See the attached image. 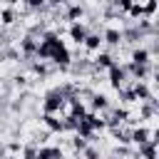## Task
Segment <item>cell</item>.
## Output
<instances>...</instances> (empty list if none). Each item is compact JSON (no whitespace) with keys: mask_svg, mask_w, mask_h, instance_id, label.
<instances>
[{"mask_svg":"<svg viewBox=\"0 0 159 159\" xmlns=\"http://www.w3.org/2000/svg\"><path fill=\"white\" fill-rule=\"evenodd\" d=\"M82 45H84L89 52H97V50H99V45H102V37H99V35H87Z\"/></svg>","mask_w":159,"mask_h":159,"instance_id":"14","label":"cell"},{"mask_svg":"<svg viewBox=\"0 0 159 159\" xmlns=\"http://www.w3.org/2000/svg\"><path fill=\"white\" fill-rule=\"evenodd\" d=\"M107 104H109V102H107L104 94H92V107H94V109H107Z\"/></svg>","mask_w":159,"mask_h":159,"instance_id":"17","label":"cell"},{"mask_svg":"<svg viewBox=\"0 0 159 159\" xmlns=\"http://www.w3.org/2000/svg\"><path fill=\"white\" fill-rule=\"evenodd\" d=\"M124 70H127V75H132L134 80H147V75H149V65H137V62H129Z\"/></svg>","mask_w":159,"mask_h":159,"instance_id":"5","label":"cell"},{"mask_svg":"<svg viewBox=\"0 0 159 159\" xmlns=\"http://www.w3.org/2000/svg\"><path fill=\"white\" fill-rule=\"evenodd\" d=\"M119 97L124 99V102H134L137 97H134V92L132 89H127V87H119Z\"/></svg>","mask_w":159,"mask_h":159,"instance_id":"20","label":"cell"},{"mask_svg":"<svg viewBox=\"0 0 159 159\" xmlns=\"http://www.w3.org/2000/svg\"><path fill=\"white\" fill-rule=\"evenodd\" d=\"M72 147H75V149H84V147H87V139H84V137H80V134H77V137H75V139H72Z\"/></svg>","mask_w":159,"mask_h":159,"instance_id":"24","label":"cell"},{"mask_svg":"<svg viewBox=\"0 0 159 159\" xmlns=\"http://www.w3.org/2000/svg\"><path fill=\"white\" fill-rule=\"evenodd\" d=\"M50 60H52L57 67H70V60H72V57H70V50L62 45V47H57V50L52 52V57H50Z\"/></svg>","mask_w":159,"mask_h":159,"instance_id":"4","label":"cell"},{"mask_svg":"<svg viewBox=\"0 0 159 159\" xmlns=\"http://www.w3.org/2000/svg\"><path fill=\"white\" fill-rule=\"evenodd\" d=\"M62 45H65V42H62L55 32H45V35H42V40L37 42V52H35V55H37L40 60H50V57H52V52H55L57 47H62Z\"/></svg>","mask_w":159,"mask_h":159,"instance_id":"1","label":"cell"},{"mask_svg":"<svg viewBox=\"0 0 159 159\" xmlns=\"http://www.w3.org/2000/svg\"><path fill=\"white\" fill-rule=\"evenodd\" d=\"M37 159H62V149L60 147H40Z\"/></svg>","mask_w":159,"mask_h":159,"instance_id":"10","label":"cell"},{"mask_svg":"<svg viewBox=\"0 0 159 159\" xmlns=\"http://www.w3.org/2000/svg\"><path fill=\"white\" fill-rule=\"evenodd\" d=\"M147 139H152V132L147 127H137L129 132V142H134V144H144Z\"/></svg>","mask_w":159,"mask_h":159,"instance_id":"8","label":"cell"},{"mask_svg":"<svg viewBox=\"0 0 159 159\" xmlns=\"http://www.w3.org/2000/svg\"><path fill=\"white\" fill-rule=\"evenodd\" d=\"M7 159H17V157H7Z\"/></svg>","mask_w":159,"mask_h":159,"instance_id":"29","label":"cell"},{"mask_svg":"<svg viewBox=\"0 0 159 159\" xmlns=\"http://www.w3.org/2000/svg\"><path fill=\"white\" fill-rule=\"evenodd\" d=\"M132 92H134V97H137L139 102H147V99H152V92H149V87L144 84V80H139V82H134V87H132Z\"/></svg>","mask_w":159,"mask_h":159,"instance_id":"9","label":"cell"},{"mask_svg":"<svg viewBox=\"0 0 159 159\" xmlns=\"http://www.w3.org/2000/svg\"><path fill=\"white\" fill-rule=\"evenodd\" d=\"M22 52H25V55H35V52H37V40L27 35V37L22 40Z\"/></svg>","mask_w":159,"mask_h":159,"instance_id":"16","label":"cell"},{"mask_svg":"<svg viewBox=\"0 0 159 159\" xmlns=\"http://www.w3.org/2000/svg\"><path fill=\"white\" fill-rule=\"evenodd\" d=\"M109 70V82H112V87L114 89H119V87H124V82H127V70L122 67V65H109L107 67Z\"/></svg>","mask_w":159,"mask_h":159,"instance_id":"3","label":"cell"},{"mask_svg":"<svg viewBox=\"0 0 159 159\" xmlns=\"http://www.w3.org/2000/svg\"><path fill=\"white\" fill-rule=\"evenodd\" d=\"M45 112L47 114H55V112H60L62 107H65V97H62V92L60 89H50L47 94H45Z\"/></svg>","mask_w":159,"mask_h":159,"instance_id":"2","label":"cell"},{"mask_svg":"<svg viewBox=\"0 0 159 159\" xmlns=\"http://www.w3.org/2000/svg\"><path fill=\"white\" fill-rule=\"evenodd\" d=\"M0 20H2L5 25H10V22L15 20V12H12V10H2V12H0Z\"/></svg>","mask_w":159,"mask_h":159,"instance_id":"21","label":"cell"},{"mask_svg":"<svg viewBox=\"0 0 159 159\" xmlns=\"http://www.w3.org/2000/svg\"><path fill=\"white\" fill-rule=\"evenodd\" d=\"M87 35H89V32H87V27H84V25H80V22H72V25H70V37H72L77 45H82Z\"/></svg>","mask_w":159,"mask_h":159,"instance_id":"7","label":"cell"},{"mask_svg":"<svg viewBox=\"0 0 159 159\" xmlns=\"http://www.w3.org/2000/svg\"><path fill=\"white\" fill-rule=\"evenodd\" d=\"M114 137H117L122 144H129V132H122V129H117V127H114Z\"/></svg>","mask_w":159,"mask_h":159,"instance_id":"22","label":"cell"},{"mask_svg":"<svg viewBox=\"0 0 159 159\" xmlns=\"http://www.w3.org/2000/svg\"><path fill=\"white\" fill-rule=\"evenodd\" d=\"M35 72H37V75H47V67H45V65H35Z\"/></svg>","mask_w":159,"mask_h":159,"instance_id":"27","label":"cell"},{"mask_svg":"<svg viewBox=\"0 0 159 159\" xmlns=\"http://www.w3.org/2000/svg\"><path fill=\"white\" fill-rule=\"evenodd\" d=\"M22 157H25V159H37V149H35V147H27Z\"/></svg>","mask_w":159,"mask_h":159,"instance_id":"26","label":"cell"},{"mask_svg":"<svg viewBox=\"0 0 159 159\" xmlns=\"http://www.w3.org/2000/svg\"><path fill=\"white\" fill-rule=\"evenodd\" d=\"M132 62H137V65H149V50H144V47L134 50V52H132Z\"/></svg>","mask_w":159,"mask_h":159,"instance_id":"15","label":"cell"},{"mask_svg":"<svg viewBox=\"0 0 159 159\" xmlns=\"http://www.w3.org/2000/svg\"><path fill=\"white\" fill-rule=\"evenodd\" d=\"M42 122L47 124V129H50V132H62V119H57L55 114H47V112H45Z\"/></svg>","mask_w":159,"mask_h":159,"instance_id":"12","label":"cell"},{"mask_svg":"<svg viewBox=\"0 0 159 159\" xmlns=\"http://www.w3.org/2000/svg\"><path fill=\"white\" fill-rule=\"evenodd\" d=\"M109 65H114V57H112L109 52H99V55L94 57V67H97V70H102V67H109Z\"/></svg>","mask_w":159,"mask_h":159,"instance_id":"13","label":"cell"},{"mask_svg":"<svg viewBox=\"0 0 159 159\" xmlns=\"http://www.w3.org/2000/svg\"><path fill=\"white\" fill-rule=\"evenodd\" d=\"M87 119H89V124H92V129L97 132V129H104V119L102 117H97V114H84Z\"/></svg>","mask_w":159,"mask_h":159,"instance_id":"18","label":"cell"},{"mask_svg":"<svg viewBox=\"0 0 159 159\" xmlns=\"http://www.w3.org/2000/svg\"><path fill=\"white\" fill-rule=\"evenodd\" d=\"M25 2H27V7H30V10H40V7L45 5V0H25Z\"/></svg>","mask_w":159,"mask_h":159,"instance_id":"25","label":"cell"},{"mask_svg":"<svg viewBox=\"0 0 159 159\" xmlns=\"http://www.w3.org/2000/svg\"><path fill=\"white\" fill-rule=\"evenodd\" d=\"M139 154L144 159H157V137L152 134V139H147L144 144H139Z\"/></svg>","mask_w":159,"mask_h":159,"instance_id":"6","label":"cell"},{"mask_svg":"<svg viewBox=\"0 0 159 159\" xmlns=\"http://www.w3.org/2000/svg\"><path fill=\"white\" fill-rule=\"evenodd\" d=\"M77 17H82V7L80 5H72L67 10V20H77Z\"/></svg>","mask_w":159,"mask_h":159,"instance_id":"19","label":"cell"},{"mask_svg":"<svg viewBox=\"0 0 159 159\" xmlns=\"http://www.w3.org/2000/svg\"><path fill=\"white\" fill-rule=\"evenodd\" d=\"M129 12H132V17H139V15H144V7H142V2H132V7H129Z\"/></svg>","mask_w":159,"mask_h":159,"instance_id":"23","label":"cell"},{"mask_svg":"<svg viewBox=\"0 0 159 159\" xmlns=\"http://www.w3.org/2000/svg\"><path fill=\"white\" fill-rule=\"evenodd\" d=\"M102 42H107V45H119V42H122V32L114 30V27H109V30H104Z\"/></svg>","mask_w":159,"mask_h":159,"instance_id":"11","label":"cell"},{"mask_svg":"<svg viewBox=\"0 0 159 159\" xmlns=\"http://www.w3.org/2000/svg\"><path fill=\"white\" fill-rule=\"evenodd\" d=\"M7 2H10V5H15V2H17V0H7Z\"/></svg>","mask_w":159,"mask_h":159,"instance_id":"28","label":"cell"},{"mask_svg":"<svg viewBox=\"0 0 159 159\" xmlns=\"http://www.w3.org/2000/svg\"><path fill=\"white\" fill-rule=\"evenodd\" d=\"M114 2H117V0H114Z\"/></svg>","mask_w":159,"mask_h":159,"instance_id":"31","label":"cell"},{"mask_svg":"<svg viewBox=\"0 0 159 159\" xmlns=\"http://www.w3.org/2000/svg\"><path fill=\"white\" fill-rule=\"evenodd\" d=\"M139 2H142V0H139Z\"/></svg>","mask_w":159,"mask_h":159,"instance_id":"30","label":"cell"}]
</instances>
